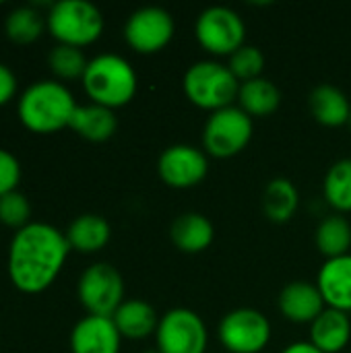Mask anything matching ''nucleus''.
<instances>
[{
  "label": "nucleus",
  "instance_id": "f257e3e1",
  "mask_svg": "<svg viewBox=\"0 0 351 353\" xmlns=\"http://www.w3.org/2000/svg\"><path fill=\"white\" fill-rule=\"evenodd\" d=\"M70 252L66 234L41 221L14 232L8 248V275L23 294L46 292L60 275Z\"/></svg>",
  "mask_w": 351,
  "mask_h": 353
},
{
  "label": "nucleus",
  "instance_id": "f03ea898",
  "mask_svg": "<svg viewBox=\"0 0 351 353\" xmlns=\"http://www.w3.org/2000/svg\"><path fill=\"white\" fill-rule=\"evenodd\" d=\"M77 101L70 89L60 81H35L29 85L19 103L17 114L25 128L37 134H52L70 126Z\"/></svg>",
  "mask_w": 351,
  "mask_h": 353
},
{
  "label": "nucleus",
  "instance_id": "7ed1b4c3",
  "mask_svg": "<svg viewBox=\"0 0 351 353\" xmlns=\"http://www.w3.org/2000/svg\"><path fill=\"white\" fill-rule=\"evenodd\" d=\"M81 81L91 103L110 110L130 103L139 89L134 66L118 54H99L91 58Z\"/></svg>",
  "mask_w": 351,
  "mask_h": 353
},
{
  "label": "nucleus",
  "instance_id": "20e7f679",
  "mask_svg": "<svg viewBox=\"0 0 351 353\" xmlns=\"http://www.w3.org/2000/svg\"><path fill=\"white\" fill-rule=\"evenodd\" d=\"M182 89L188 101L201 110L217 112L234 105L238 99L240 83L228 68L217 60H199L190 64L182 79Z\"/></svg>",
  "mask_w": 351,
  "mask_h": 353
},
{
  "label": "nucleus",
  "instance_id": "39448f33",
  "mask_svg": "<svg viewBox=\"0 0 351 353\" xmlns=\"http://www.w3.org/2000/svg\"><path fill=\"white\" fill-rule=\"evenodd\" d=\"M46 27L58 43L83 50L101 37L103 14L93 2L60 0L50 6Z\"/></svg>",
  "mask_w": 351,
  "mask_h": 353
},
{
  "label": "nucleus",
  "instance_id": "423d86ee",
  "mask_svg": "<svg viewBox=\"0 0 351 353\" xmlns=\"http://www.w3.org/2000/svg\"><path fill=\"white\" fill-rule=\"evenodd\" d=\"M254 132L252 118L238 105L213 112L203 128V151L217 159H230L242 153Z\"/></svg>",
  "mask_w": 351,
  "mask_h": 353
},
{
  "label": "nucleus",
  "instance_id": "0eeeda50",
  "mask_svg": "<svg viewBox=\"0 0 351 353\" xmlns=\"http://www.w3.org/2000/svg\"><path fill=\"white\" fill-rule=\"evenodd\" d=\"M79 302L91 316H108L124 302V279L110 263H95L87 267L77 285Z\"/></svg>",
  "mask_w": 351,
  "mask_h": 353
},
{
  "label": "nucleus",
  "instance_id": "6e6552de",
  "mask_svg": "<svg viewBox=\"0 0 351 353\" xmlns=\"http://www.w3.org/2000/svg\"><path fill=\"white\" fill-rule=\"evenodd\" d=\"M155 345L161 353H207L209 331L194 310L172 308L159 316Z\"/></svg>",
  "mask_w": 351,
  "mask_h": 353
},
{
  "label": "nucleus",
  "instance_id": "1a4fd4ad",
  "mask_svg": "<svg viewBox=\"0 0 351 353\" xmlns=\"http://www.w3.org/2000/svg\"><path fill=\"white\" fill-rule=\"evenodd\" d=\"M197 41L213 56H232L244 46L246 25L230 6H209L194 23Z\"/></svg>",
  "mask_w": 351,
  "mask_h": 353
},
{
  "label": "nucleus",
  "instance_id": "9d476101",
  "mask_svg": "<svg viewBox=\"0 0 351 353\" xmlns=\"http://www.w3.org/2000/svg\"><path fill=\"white\" fill-rule=\"evenodd\" d=\"M219 343L230 353H261L271 341V323L257 308L230 310L219 323Z\"/></svg>",
  "mask_w": 351,
  "mask_h": 353
},
{
  "label": "nucleus",
  "instance_id": "9b49d317",
  "mask_svg": "<svg viewBox=\"0 0 351 353\" xmlns=\"http://www.w3.org/2000/svg\"><path fill=\"white\" fill-rule=\"evenodd\" d=\"M176 33L174 17L161 6L134 10L124 25V39L137 54H157L170 46Z\"/></svg>",
  "mask_w": 351,
  "mask_h": 353
},
{
  "label": "nucleus",
  "instance_id": "f8f14e48",
  "mask_svg": "<svg viewBox=\"0 0 351 353\" xmlns=\"http://www.w3.org/2000/svg\"><path fill=\"white\" fill-rule=\"evenodd\" d=\"M157 174L161 182L176 190L199 186L209 174L207 153L194 145H172L163 149L157 159Z\"/></svg>",
  "mask_w": 351,
  "mask_h": 353
},
{
  "label": "nucleus",
  "instance_id": "ddd939ff",
  "mask_svg": "<svg viewBox=\"0 0 351 353\" xmlns=\"http://www.w3.org/2000/svg\"><path fill=\"white\" fill-rule=\"evenodd\" d=\"M122 335L108 316L81 319L70 333V352L72 353H120Z\"/></svg>",
  "mask_w": 351,
  "mask_h": 353
},
{
  "label": "nucleus",
  "instance_id": "4468645a",
  "mask_svg": "<svg viewBox=\"0 0 351 353\" xmlns=\"http://www.w3.org/2000/svg\"><path fill=\"white\" fill-rule=\"evenodd\" d=\"M279 312L296 325H312L327 308L317 283L292 281L288 283L277 300Z\"/></svg>",
  "mask_w": 351,
  "mask_h": 353
},
{
  "label": "nucleus",
  "instance_id": "2eb2a0df",
  "mask_svg": "<svg viewBox=\"0 0 351 353\" xmlns=\"http://www.w3.org/2000/svg\"><path fill=\"white\" fill-rule=\"evenodd\" d=\"M317 288L327 308L351 314V252L323 263L317 275Z\"/></svg>",
  "mask_w": 351,
  "mask_h": 353
},
{
  "label": "nucleus",
  "instance_id": "dca6fc26",
  "mask_svg": "<svg viewBox=\"0 0 351 353\" xmlns=\"http://www.w3.org/2000/svg\"><path fill=\"white\" fill-rule=\"evenodd\" d=\"M170 240L172 244L184 254H199L205 252L215 240V228L209 217L203 213L190 211L178 215L170 225Z\"/></svg>",
  "mask_w": 351,
  "mask_h": 353
},
{
  "label": "nucleus",
  "instance_id": "f3484780",
  "mask_svg": "<svg viewBox=\"0 0 351 353\" xmlns=\"http://www.w3.org/2000/svg\"><path fill=\"white\" fill-rule=\"evenodd\" d=\"M118 333L122 335V339H130V341H141L147 337H155L157 325H159V316L155 312V308L139 298L132 300H124L122 306L114 312L112 316Z\"/></svg>",
  "mask_w": 351,
  "mask_h": 353
},
{
  "label": "nucleus",
  "instance_id": "a211bd4d",
  "mask_svg": "<svg viewBox=\"0 0 351 353\" xmlns=\"http://www.w3.org/2000/svg\"><path fill=\"white\" fill-rule=\"evenodd\" d=\"M308 341L323 353H341L351 341L350 314L325 308V312L310 325Z\"/></svg>",
  "mask_w": 351,
  "mask_h": 353
},
{
  "label": "nucleus",
  "instance_id": "6ab92c4d",
  "mask_svg": "<svg viewBox=\"0 0 351 353\" xmlns=\"http://www.w3.org/2000/svg\"><path fill=\"white\" fill-rule=\"evenodd\" d=\"M308 105H310V114L314 116V120L323 126L329 128H339L350 124L351 118V103L348 95L335 87V85H319L310 91L308 97Z\"/></svg>",
  "mask_w": 351,
  "mask_h": 353
},
{
  "label": "nucleus",
  "instance_id": "aec40b11",
  "mask_svg": "<svg viewBox=\"0 0 351 353\" xmlns=\"http://www.w3.org/2000/svg\"><path fill=\"white\" fill-rule=\"evenodd\" d=\"M110 238H112L110 223L101 215H95V213L79 215L66 230V240L70 244V250H77L83 254H93V252L103 250Z\"/></svg>",
  "mask_w": 351,
  "mask_h": 353
},
{
  "label": "nucleus",
  "instance_id": "412c9836",
  "mask_svg": "<svg viewBox=\"0 0 351 353\" xmlns=\"http://www.w3.org/2000/svg\"><path fill=\"white\" fill-rule=\"evenodd\" d=\"M68 128H72L79 137L91 143H103L114 137L118 128V118L114 110L97 105V103L77 105Z\"/></svg>",
  "mask_w": 351,
  "mask_h": 353
},
{
  "label": "nucleus",
  "instance_id": "4be33fe9",
  "mask_svg": "<svg viewBox=\"0 0 351 353\" xmlns=\"http://www.w3.org/2000/svg\"><path fill=\"white\" fill-rule=\"evenodd\" d=\"M279 105H281V91L273 81L259 77V79L240 83L238 108L244 110L252 120L275 114Z\"/></svg>",
  "mask_w": 351,
  "mask_h": 353
},
{
  "label": "nucleus",
  "instance_id": "5701e85b",
  "mask_svg": "<svg viewBox=\"0 0 351 353\" xmlns=\"http://www.w3.org/2000/svg\"><path fill=\"white\" fill-rule=\"evenodd\" d=\"M300 207V192L288 178H273L263 192V211L273 223H288Z\"/></svg>",
  "mask_w": 351,
  "mask_h": 353
},
{
  "label": "nucleus",
  "instance_id": "b1692460",
  "mask_svg": "<svg viewBox=\"0 0 351 353\" xmlns=\"http://www.w3.org/2000/svg\"><path fill=\"white\" fill-rule=\"evenodd\" d=\"M314 244L325 259L350 254L351 223L339 213L325 217L314 232Z\"/></svg>",
  "mask_w": 351,
  "mask_h": 353
},
{
  "label": "nucleus",
  "instance_id": "393cba45",
  "mask_svg": "<svg viewBox=\"0 0 351 353\" xmlns=\"http://www.w3.org/2000/svg\"><path fill=\"white\" fill-rule=\"evenodd\" d=\"M323 196L335 213H351V157L335 161L327 170L323 180Z\"/></svg>",
  "mask_w": 351,
  "mask_h": 353
},
{
  "label": "nucleus",
  "instance_id": "a878e982",
  "mask_svg": "<svg viewBox=\"0 0 351 353\" xmlns=\"http://www.w3.org/2000/svg\"><path fill=\"white\" fill-rule=\"evenodd\" d=\"M46 27V19L33 6H19L8 12L4 21V33L14 43H33Z\"/></svg>",
  "mask_w": 351,
  "mask_h": 353
},
{
  "label": "nucleus",
  "instance_id": "bb28decb",
  "mask_svg": "<svg viewBox=\"0 0 351 353\" xmlns=\"http://www.w3.org/2000/svg\"><path fill=\"white\" fill-rule=\"evenodd\" d=\"M48 64L50 70L62 79V81H74V79H83L89 60L85 58L81 48H72V46H62L56 43L50 54H48Z\"/></svg>",
  "mask_w": 351,
  "mask_h": 353
},
{
  "label": "nucleus",
  "instance_id": "cd10ccee",
  "mask_svg": "<svg viewBox=\"0 0 351 353\" xmlns=\"http://www.w3.org/2000/svg\"><path fill=\"white\" fill-rule=\"evenodd\" d=\"M228 68L232 70V74L238 79V83H246L252 79L263 77V68H265V54L250 43H244L240 50H236L230 56Z\"/></svg>",
  "mask_w": 351,
  "mask_h": 353
},
{
  "label": "nucleus",
  "instance_id": "c85d7f7f",
  "mask_svg": "<svg viewBox=\"0 0 351 353\" xmlns=\"http://www.w3.org/2000/svg\"><path fill=\"white\" fill-rule=\"evenodd\" d=\"M29 217H31V205L23 192L12 190L0 196V223H4L6 228H14L19 232L31 223Z\"/></svg>",
  "mask_w": 351,
  "mask_h": 353
},
{
  "label": "nucleus",
  "instance_id": "c756f323",
  "mask_svg": "<svg viewBox=\"0 0 351 353\" xmlns=\"http://www.w3.org/2000/svg\"><path fill=\"white\" fill-rule=\"evenodd\" d=\"M19 180H21V165L17 157L0 147V196L17 190Z\"/></svg>",
  "mask_w": 351,
  "mask_h": 353
},
{
  "label": "nucleus",
  "instance_id": "7c9ffc66",
  "mask_svg": "<svg viewBox=\"0 0 351 353\" xmlns=\"http://www.w3.org/2000/svg\"><path fill=\"white\" fill-rule=\"evenodd\" d=\"M17 93V77L14 72L0 62V108L4 103H8Z\"/></svg>",
  "mask_w": 351,
  "mask_h": 353
},
{
  "label": "nucleus",
  "instance_id": "2f4dec72",
  "mask_svg": "<svg viewBox=\"0 0 351 353\" xmlns=\"http://www.w3.org/2000/svg\"><path fill=\"white\" fill-rule=\"evenodd\" d=\"M281 353H323L321 350H317L310 341H296L290 343Z\"/></svg>",
  "mask_w": 351,
  "mask_h": 353
},
{
  "label": "nucleus",
  "instance_id": "473e14b6",
  "mask_svg": "<svg viewBox=\"0 0 351 353\" xmlns=\"http://www.w3.org/2000/svg\"><path fill=\"white\" fill-rule=\"evenodd\" d=\"M143 353H161V352H159V350L155 347V350H147V352H143Z\"/></svg>",
  "mask_w": 351,
  "mask_h": 353
},
{
  "label": "nucleus",
  "instance_id": "72a5a7b5",
  "mask_svg": "<svg viewBox=\"0 0 351 353\" xmlns=\"http://www.w3.org/2000/svg\"><path fill=\"white\" fill-rule=\"evenodd\" d=\"M350 126H351V118H350Z\"/></svg>",
  "mask_w": 351,
  "mask_h": 353
}]
</instances>
